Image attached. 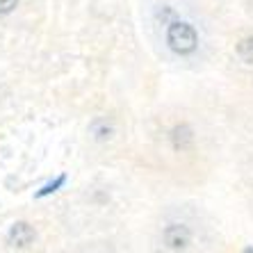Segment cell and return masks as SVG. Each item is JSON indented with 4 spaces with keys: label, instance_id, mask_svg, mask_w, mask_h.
Here are the masks:
<instances>
[{
    "label": "cell",
    "instance_id": "6da1fadb",
    "mask_svg": "<svg viewBox=\"0 0 253 253\" xmlns=\"http://www.w3.org/2000/svg\"><path fill=\"white\" fill-rule=\"evenodd\" d=\"M167 43H169L173 53L189 55L196 50L199 37H196V30L189 23H171L169 30H167Z\"/></svg>",
    "mask_w": 253,
    "mask_h": 253
},
{
    "label": "cell",
    "instance_id": "7a4b0ae2",
    "mask_svg": "<svg viewBox=\"0 0 253 253\" xmlns=\"http://www.w3.org/2000/svg\"><path fill=\"white\" fill-rule=\"evenodd\" d=\"M7 242H9V247L28 249L35 242V228L30 224H25V221H18V224L12 226L9 235H7Z\"/></svg>",
    "mask_w": 253,
    "mask_h": 253
},
{
    "label": "cell",
    "instance_id": "3957f363",
    "mask_svg": "<svg viewBox=\"0 0 253 253\" xmlns=\"http://www.w3.org/2000/svg\"><path fill=\"white\" fill-rule=\"evenodd\" d=\"M165 242L171 249H185L189 242L187 228H183V226H169V228L165 230Z\"/></svg>",
    "mask_w": 253,
    "mask_h": 253
},
{
    "label": "cell",
    "instance_id": "277c9868",
    "mask_svg": "<svg viewBox=\"0 0 253 253\" xmlns=\"http://www.w3.org/2000/svg\"><path fill=\"white\" fill-rule=\"evenodd\" d=\"M64 183H66V176H64V173H62V176H57V178H55L53 183H48L43 189H39V192H37V199H43V196H48V194H53V192H57V189L62 187V185H64Z\"/></svg>",
    "mask_w": 253,
    "mask_h": 253
},
{
    "label": "cell",
    "instance_id": "5b68a950",
    "mask_svg": "<svg viewBox=\"0 0 253 253\" xmlns=\"http://www.w3.org/2000/svg\"><path fill=\"white\" fill-rule=\"evenodd\" d=\"M16 5H18V0H0V14H9Z\"/></svg>",
    "mask_w": 253,
    "mask_h": 253
}]
</instances>
